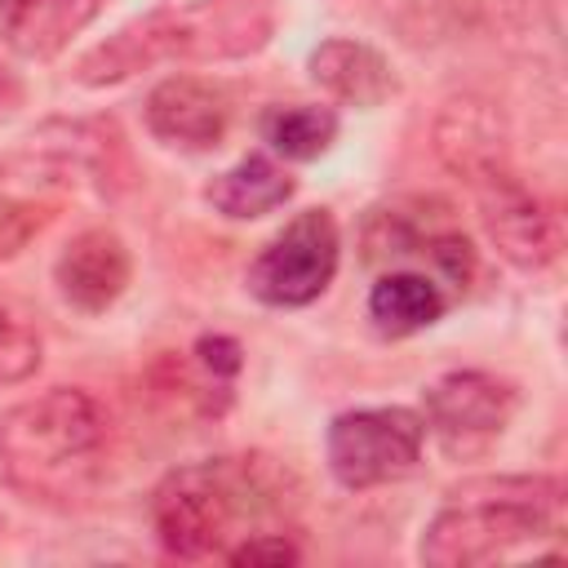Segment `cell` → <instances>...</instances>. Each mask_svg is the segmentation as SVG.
Returning a JSON list of instances; mask_svg holds the SVG:
<instances>
[{"instance_id":"obj_17","label":"cell","mask_w":568,"mask_h":568,"mask_svg":"<svg viewBox=\"0 0 568 568\" xmlns=\"http://www.w3.org/2000/svg\"><path fill=\"white\" fill-rule=\"evenodd\" d=\"M222 555H226L231 564H275V568L302 559V550H297L284 532H244V537H240L235 546H226Z\"/></svg>"},{"instance_id":"obj_13","label":"cell","mask_w":568,"mask_h":568,"mask_svg":"<svg viewBox=\"0 0 568 568\" xmlns=\"http://www.w3.org/2000/svg\"><path fill=\"white\" fill-rule=\"evenodd\" d=\"M444 306H448V297H444L439 280L422 275V271H386L368 288V320L386 337H408V333L430 328L444 315Z\"/></svg>"},{"instance_id":"obj_11","label":"cell","mask_w":568,"mask_h":568,"mask_svg":"<svg viewBox=\"0 0 568 568\" xmlns=\"http://www.w3.org/2000/svg\"><path fill=\"white\" fill-rule=\"evenodd\" d=\"M311 80L346 106H382L395 93V67L368 40L333 36L311 53Z\"/></svg>"},{"instance_id":"obj_21","label":"cell","mask_w":568,"mask_h":568,"mask_svg":"<svg viewBox=\"0 0 568 568\" xmlns=\"http://www.w3.org/2000/svg\"><path fill=\"white\" fill-rule=\"evenodd\" d=\"M13 4H18V0H0V9H4V13H9V9H13Z\"/></svg>"},{"instance_id":"obj_18","label":"cell","mask_w":568,"mask_h":568,"mask_svg":"<svg viewBox=\"0 0 568 568\" xmlns=\"http://www.w3.org/2000/svg\"><path fill=\"white\" fill-rule=\"evenodd\" d=\"M44 213L27 200H13V195H0V262L13 257L36 231H40Z\"/></svg>"},{"instance_id":"obj_19","label":"cell","mask_w":568,"mask_h":568,"mask_svg":"<svg viewBox=\"0 0 568 568\" xmlns=\"http://www.w3.org/2000/svg\"><path fill=\"white\" fill-rule=\"evenodd\" d=\"M195 355H200V364H204L213 377H231V373L240 368V346H235L231 337H200Z\"/></svg>"},{"instance_id":"obj_8","label":"cell","mask_w":568,"mask_h":568,"mask_svg":"<svg viewBox=\"0 0 568 568\" xmlns=\"http://www.w3.org/2000/svg\"><path fill=\"white\" fill-rule=\"evenodd\" d=\"M470 186L479 191L484 231L506 262H515L519 271H541L559 257V248H564L559 213L546 200H537L510 169H493V173L475 178Z\"/></svg>"},{"instance_id":"obj_14","label":"cell","mask_w":568,"mask_h":568,"mask_svg":"<svg viewBox=\"0 0 568 568\" xmlns=\"http://www.w3.org/2000/svg\"><path fill=\"white\" fill-rule=\"evenodd\" d=\"M288 195H293V178L271 155H244L204 186V200L213 204V213L235 217V222L262 217L280 209Z\"/></svg>"},{"instance_id":"obj_20","label":"cell","mask_w":568,"mask_h":568,"mask_svg":"<svg viewBox=\"0 0 568 568\" xmlns=\"http://www.w3.org/2000/svg\"><path fill=\"white\" fill-rule=\"evenodd\" d=\"M4 102H9V80L0 75V106H4Z\"/></svg>"},{"instance_id":"obj_5","label":"cell","mask_w":568,"mask_h":568,"mask_svg":"<svg viewBox=\"0 0 568 568\" xmlns=\"http://www.w3.org/2000/svg\"><path fill=\"white\" fill-rule=\"evenodd\" d=\"M426 422L413 408H351L328 422L324 453L342 488H377L408 475L422 457Z\"/></svg>"},{"instance_id":"obj_10","label":"cell","mask_w":568,"mask_h":568,"mask_svg":"<svg viewBox=\"0 0 568 568\" xmlns=\"http://www.w3.org/2000/svg\"><path fill=\"white\" fill-rule=\"evenodd\" d=\"M129 275H133L129 248L106 226H93V231H80L75 240H67V248L53 262L58 293L84 315H98V311L115 306L120 293L129 288Z\"/></svg>"},{"instance_id":"obj_1","label":"cell","mask_w":568,"mask_h":568,"mask_svg":"<svg viewBox=\"0 0 568 568\" xmlns=\"http://www.w3.org/2000/svg\"><path fill=\"white\" fill-rule=\"evenodd\" d=\"M293 506V475L262 453L204 457L169 470L151 493V524L169 555H222L240 524L275 519Z\"/></svg>"},{"instance_id":"obj_3","label":"cell","mask_w":568,"mask_h":568,"mask_svg":"<svg viewBox=\"0 0 568 568\" xmlns=\"http://www.w3.org/2000/svg\"><path fill=\"white\" fill-rule=\"evenodd\" d=\"M564 484L550 475H484L448 493L422 532V564L475 568L515 555L559 528Z\"/></svg>"},{"instance_id":"obj_2","label":"cell","mask_w":568,"mask_h":568,"mask_svg":"<svg viewBox=\"0 0 568 568\" xmlns=\"http://www.w3.org/2000/svg\"><path fill=\"white\" fill-rule=\"evenodd\" d=\"M106 466V413L80 386H49L0 417V479L40 506L84 501Z\"/></svg>"},{"instance_id":"obj_15","label":"cell","mask_w":568,"mask_h":568,"mask_svg":"<svg viewBox=\"0 0 568 568\" xmlns=\"http://www.w3.org/2000/svg\"><path fill=\"white\" fill-rule=\"evenodd\" d=\"M262 138L284 160H315L337 138V115L328 106H271L262 115Z\"/></svg>"},{"instance_id":"obj_12","label":"cell","mask_w":568,"mask_h":568,"mask_svg":"<svg viewBox=\"0 0 568 568\" xmlns=\"http://www.w3.org/2000/svg\"><path fill=\"white\" fill-rule=\"evenodd\" d=\"M93 18H98V0H18L4 13V40L22 58H53Z\"/></svg>"},{"instance_id":"obj_6","label":"cell","mask_w":568,"mask_h":568,"mask_svg":"<svg viewBox=\"0 0 568 568\" xmlns=\"http://www.w3.org/2000/svg\"><path fill=\"white\" fill-rule=\"evenodd\" d=\"M342 235L328 209L297 213L280 235L262 244V253L248 262V293L266 306H311L337 275Z\"/></svg>"},{"instance_id":"obj_4","label":"cell","mask_w":568,"mask_h":568,"mask_svg":"<svg viewBox=\"0 0 568 568\" xmlns=\"http://www.w3.org/2000/svg\"><path fill=\"white\" fill-rule=\"evenodd\" d=\"M275 13L271 0H186L155 9L124 31H115L106 44L80 58L75 80L80 84H120L142 67L155 62H178V58H244L257 53L271 40Z\"/></svg>"},{"instance_id":"obj_9","label":"cell","mask_w":568,"mask_h":568,"mask_svg":"<svg viewBox=\"0 0 568 568\" xmlns=\"http://www.w3.org/2000/svg\"><path fill=\"white\" fill-rule=\"evenodd\" d=\"M142 120L155 142L178 146V151H213L231 124V102L217 84L195 80V75H169L160 80L146 102Z\"/></svg>"},{"instance_id":"obj_16","label":"cell","mask_w":568,"mask_h":568,"mask_svg":"<svg viewBox=\"0 0 568 568\" xmlns=\"http://www.w3.org/2000/svg\"><path fill=\"white\" fill-rule=\"evenodd\" d=\"M40 333L18 315L13 306L0 302V386H18L40 368Z\"/></svg>"},{"instance_id":"obj_7","label":"cell","mask_w":568,"mask_h":568,"mask_svg":"<svg viewBox=\"0 0 568 568\" xmlns=\"http://www.w3.org/2000/svg\"><path fill=\"white\" fill-rule=\"evenodd\" d=\"M515 417V386L493 373H444L426 386V430L453 457L484 453Z\"/></svg>"}]
</instances>
